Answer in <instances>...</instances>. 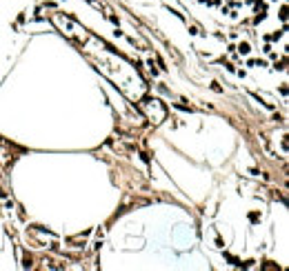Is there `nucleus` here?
<instances>
[{
  "label": "nucleus",
  "mask_w": 289,
  "mask_h": 271,
  "mask_svg": "<svg viewBox=\"0 0 289 271\" xmlns=\"http://www.w3.org/2000/svg\"><path fill=\"white\" fill-rule=\"evenodd\" d=\"M240 53H249V44H247V42L240 44Z\"/></svg>",
  "instance_id": "obj_1"
}]
</instances>
